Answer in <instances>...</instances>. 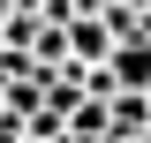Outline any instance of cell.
Listing matches in <instances>:
<instances>
[{"label":"cell","instance_id":"1","mask_svg":"<svg viewBox=\"0 0 151 143\" xmlns=\"http://www.w3.org/2000/svg\"><path fill=\"white\" fill-rule=\"evenodd\" d=\"M68 53L76 60H106L113 53V23L106 15H68Z\"/></svg>","mask_w":151,"mask_h":143},{"label":"cell","instance_id":"2","mask_svg":"<svg viewBox=\"0 0 151 143\" xmlns=\"http://www.w3.org/2000/svg\"><path fill=\"white\" fill-rule=\"evenodd\" d=\"M144 38H151V8H144Z\"/></svg>","mask_w":151,"mask_h":143}]
</instances>
